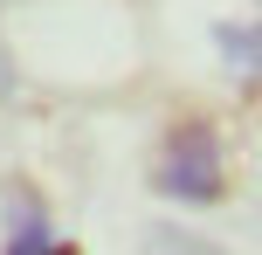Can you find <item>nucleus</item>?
<instances>
[{"mask_svg": "<svg viewBox=\"0 0 262 255\" xmlns=\"http://www.w3.org/2000/svg\"><path fill=\"white\" fill-rule=\"evenodd\" d=\"M159 193L166 200H186V207L221 200V145H214L207 124L166 131V145H159Z\"/></svg>", "mask_w": 262, "mask_h": 255, "instance_id": "1", "label": "nucleus"}, {"mask_svg": "<svg viewBox=\"0 0 262 255\" xmlns=\"http://www.w3.org/2000/svg\"><path fill=\"white\" fill-rule=\"evenodd\" d=\"M159 255H214V248L193 242V235H166V242H159Z\"/></svg>", "mask_w": 262, "mask_h": 255, "instance_id": "4", "label": "nucleus"}, {"mask_svg": "<svg viewBox=\"0 0 262 255\" xmlns=\"http://www.w3.org/2000/svg\"><path fill=\"white\" fill-rule=\"evenodd\" d=\"M7 255H69L62 242L49 235V221L35 214V207L21 200V214H14V242H7Z\"/></svg>", "mask_w": 262, "mask_h": 255, "instance_id": "2", "label": "nucleus"}, {"mask_svg": "<svg viewBox=\"0 0 262 255\" xmlns=\"http://www.w3.org/2000/svg\"><path fill=\"white\" fill-rule=\"evenodd\" d=\"M221 55H235L242 76L262 83V28H221Z\"/></svg>", "mask_w": 262, "mask_h": 255, "instance_id": "3", "label": "nucleus"}]
</instances>
